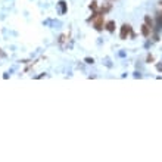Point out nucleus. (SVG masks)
<instances>
[{"label":"nucleus","mask_w":162,"mask_h":162,"mask_svg":"<svg viewBox=\"0 0 162 162\" xmlns=\"http://www.w3.org/2000/svg\"><path fill=\"white\" fill-rule=\"evenodd\" d=\"M90 21H93V25H95V28L97 30V31H100L102 28H103V24H105V21H103V15L102 13H95L93 16L90 18Z\"/></svg>","instance_id":"f257e3e1"},{"label":"nucleus","mask_w":162,"mask_h":162,"mask_svg":"<svg viewBox=\"0 0 162 162\" xmlns=\"http://www.w3.org/2000/svg\"><path fill=\"white\" fill-rule=\"evenodd\" d=\"M131 33V27L130 25H127V24H124L122 27H121V34H120V37L122 38V40H125L127 38V35Z\"/></svg>","instance_id":"f03ea898"},{"label":"nucleus","mask_w":162,"mask_h":162,"mask_svg":"<svg viewBox=\"0 0 162 162\" xmlns=\"http://www.w3.org/2000/svg\"><path fill=\"white\" fill-rule=\"evenodd\" d=\"M106 30H108L109 33H113V31H115V21L106 22Z\"/></svg>","instance_id":"7ed1b4c3"},{"label":"nucleus","mask_w":162,"mask_h":162,"mask_svg":"<svg viewBox=\"0 0 162 162\" xmlns=\"http://www.w3.org/2000/svg\"><path fill=\"white\" fill-rule=\"evenodd\" d=\"M142 34L145 35V37H149V34H150V27L149 25H142Z\"/></svg>","instance_id":"20e7f679"},{"label":"nucleus","mask_w":162,"mask_h":162,"mask_svg":"<svg viewBox=\"0 0 162 162\" xmlns=\"http://www.w3.org/2000/svg\"><path fill=\"white\" fill-rule=\"evenodd\" d=\"M145 21H146V25H149L150 28L153 27V22H152V19H150V16H145Z\"/></svg>","instance_id":"39448f33"},{"label":"nucleus","mask_w":162,"mask_h":162,"mask_svg":"<svg viewBox=\"0 0 162 162\" xmlns=\"http://www.w3.org/2000/svg\"><path fill=\"white\" fill-rule=\"evenodd\" d=\"M90 9H91V10H96V9H97V2H91Z\"/></svg>","instance_id":"423d86ee"},{"label":"nucleus","mask_w":162,"mask_h":162,"mask_svg":"<svg viewBox=\"0 0 162 162\" xmlns=\"http://www.w3.org/2000/svg\"><path fill=\"white\" fill-rule=\"evenodd\" d=\"M86 62H87V63H93V59H90V58H87V59H86Z\"/></svg>","instance_id":"0eeeda50"},{"label":"nucleus","mask_w":162,"mask_h":162,"mask_svg":"<svg viewBox=\"0 0 162 162\" xmlns=\"http://www.w3.org/2000/svg\"><path fill=\"white\" fill-rule=\"evenodd\" d=\"M158 71H162V65H158Z\"/></svg>","instance_id":"6e6552de"},{"label":"nucleus","mask_w":162,"mask_h":162,"mask_svg":"<svg viewBox=\"0 0 162 162\" xmlns=\"http://www.w3.org/2000/svg\"><path fill=\"white\" fill-rule=\"evenodd\" d=\"M159 19H161V22H162V12H159Z\"/></svg>","instance_id":"1a4fd4ad"},{"label":"nucleus","mask_w":162,"mask_h":162,"mask_svg":"<svg viewBox=\"0 0 162 162\" xmlns=\"http://www.w3.org/2000/svg\"><path fill=\"white\" fill-rule=\"evenodd\" d=\"M159 5H161V6H162V0H161V2H159Z\"/></svg>","instance_id":"9d476101"}]
</instances>
